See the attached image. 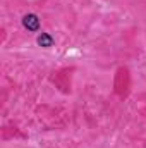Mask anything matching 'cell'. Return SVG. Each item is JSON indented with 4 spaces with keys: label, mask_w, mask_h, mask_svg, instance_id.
<instances>
[{
    "label": "cell",
    "mask_w": 146,
    "mask_h": 148,
    "mask_svg": "<svg viewBox=\"0 0 146 148\" xmlns=\"http://www.w3.org/2000/svg\"><path fill=\"white\" fill-rule=\"evenodd\" d=\"M23 26L28 31L36 33V31H40V17H38L36 14H26L23 17Z\"/></svg>",
    "instance_id": "obj_1"
},
{
    "label": "cell",
    "mask_w": 146,
    "mask_h": 148,
    "mask_svg": "<svg viewBox=\"0 0 146 148\" xmlns=\"http://www.w3.org/2000/svg\"><path fill=\"white\" fill-rule=\"evenodd\" d=\"M36 43L40 47H43V48H50V47H53L55 40H53V36H52L50 33H41V35L36 38Z\"/></svg>",
    "instance_id": "obj_2"
}]
</instances>
